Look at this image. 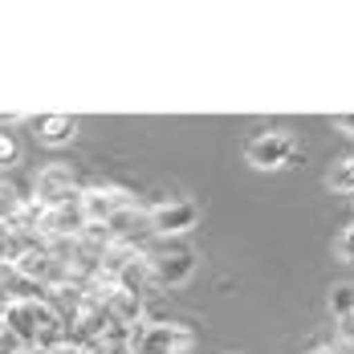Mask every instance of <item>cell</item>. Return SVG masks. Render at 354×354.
<instances>
[{"label": "cell", "mask_w": 354, "mask_h": 354, "mask_svg": "<svg viewBox=\"0 0 354 354\" xmlns=\"http://www.w3.org/2000/svg\"><path fill=\"white\" fill-rule=\"evenodd\" d=\"M310 354H342V351H334V346H322V351H310Z\"/></svg>", "instance_id": "16"}, {"label": "cell", "mask_w": 354, "mask_h": 354, "mask_svg": "<svg viewBox=\"0 0 354 354\" xmlns=\"http://www.w3.org/2000/svg\"><path fill=\"white\" fill-rule=\"evenodd\" d=\"M114 208H118V204H114L110 196H98V192H94V196H86V216H94V220H102V224H110Z\"/></svg>", "instance_id": "10"}, {"label": "cell", "mask_w": 354, "mask_h": 354, "mask_svg": "<svg viewBox=\"0 0 354 354\" xmlns=\"http://www.w3.org/2000/svg\"><path fill=\"white\" fill-rule=\"evenodd\" d=\"M330 306H334V314H351L354 310V285H338L334 297H330Z\"/></svg>", "instance_id": "11"}, {"label": "cell", "mask_w": 354, "mask_h": 354, "mask_svg": "<svg viewBox=\"0 0 354 354\" xmlns=\"http://www.w3.org/2000/svg\"><path fill=\"white\" fill-rule=\"evenodd\" d=\"M192 346V330L167 322V326H142L135 334V354H179Z\"/></svg>", "instance_id": "3"}, {"label": "cell", "mask_w": 354, "mask_h": 354, "mask_svg": "<svg viewBox=\"0 0 354 354\" xmlns=\"http://www.w3.org/2000/svg\"><path fill=\"white\" fill-rule=\"evenodd\" d=\"M338 252H342L346 261H354V224L351 228H342V236H338Z\"/></svg>", "instance_id": "12"}, {"label": "cell", "mask_w": 354, "mask_h": 354, "mask_svg": "<svg viewBox=\"0 0 354 354\" xmlns=\"http://www.w3.org/2000/svg\"><path fill=\"white\" fill-rule=\"evenodd\" d=\"M326 183H330L334 192H354V155H346V159H338Z\"/></svg>", "instance_id": "9"}, {"label": "cell", "mask_w": 354, "mask_h": 354, "mask_svg": "<svg viewBox=\"0 0 354 354\" xmlns=\"http://www.w3.org/2000/svg\"><path fill=\"white\" fill-rule=\"evenodd\" d=\"M245 155H248L252 167L277 171V167L297 163V142H293V135H285V131H261L257 139H248Z\"/></svg>", "instance_id": "2"}, {"label": "cell", "mask_w": 354, "mask_h": 354, "mask_svg": "<svg viewBox=\"0 0 354 354\" xmlns=\"http://www.w3.org/2000/svg\"><path fill=\"white\" fill-rule=\"evenodd\" d=\"M17 273L21 277H33V281H49L53 277V265H49L45 252H21L17 257Z\"/></svg>", "instance_id": "8"}, {"label": "cell", "mask_w": 354, "mask_h": 354, "mask_svg": "<svg viewBox=\"0 0 354 354\" xmlns=\"http://www.w3.org/2000/svg\"><path fill=\"white\" fill-rule=\"evenodd\" d=\"M151 273H155V285H183L196 273V252H187V248L167 252V257L151 261Z\"/></svg>", "instance_id": "5"}, {"label": "cell", "mask_w": 354, "mask_h": 354, "mask_svg": "<svg viewBox=\"0 0 354 354\" xmlns=\"http://www.w3.org/2000/svg\"><path fill=\"white\" fill-rule=\"evenodd\" d=\"M334 127H342V131L354 139V114H334Z\"/></svg>", "instance_id": "14"}, {"label": "cell", "mask_w": 354, "mask_h": 354, "mask_svg": "<svg viewBox=\"0 0 354 354\" xmlns=\"http://www.w3.org/2000/svg\"><path fill=\"white\" fill-rule=\"evenodd\" d=\"M106 314L114 322H131V326H139V318H142V293L114 289V293L106 297Z\"/></svg>", "instance_id": "7"}, {"label": "cell", "mask_w": 354, "mask_h": 354, "mask_svg": "<svg viewBox=\"0 0 354 354\" xmlns=\"http://www.w3.org/2000/svg\"><path fill=\"white\" fill-rule=\"evenodd\" d=\"M41 131H37V139L45 142V147H66V142L77 135V127H82V118H66V114H49V118H41L37 122Z\"/></svg>", "instance_id": "6"}, {"label": "cell", "mask_w": 354, "mask_h": 354, "mask_svg": "<svg viewBox=\"0 0 354 354\" xmlns=\"http://www.w3.org/2000/svg\"><path fill=\"white\" fill-rule=\"evenodd\" d=\"M196 204H187V200H176V204H163V208H155L151 216V228L159 232V236H176V232H187V228H196Z\"/></svg>", "instance_id": "4"}, {"label": "cell", "mask_w": 354, "mask_h": 354, "mask_svg": "<svg viewBox=\"0 0 354 354\" xmlns=\"http://www.w3.org/2000/svg\"><path fill=\"white\" fill-rule=\"evenodd\" d=\"M338 334H342L346 342H354V310L351 314H338Z\"/></svg>", "instance_id": "13"}, {"label": "cell", "mask_w": 354, "mask_h": 354, "mask_svg": "<svg viewBox=\"0 0 354 354\" xmlns=\"http://www.w3.org/2000/svg\"><path fill=\"white\" fill-rule=\"evenodd\" d=\"M4 330L17 338V342H37V334H41V326H49V322H62L53 314V306L49 301H25V297H8V306H4Z\"/></svg>", "instance_id": "1"}, {"label": "cell", "mask_w": 354, "mask_h": 354, "mask_svg": "<svg viewBox=\"0 0 354 354\" xmlns=\"http://www.w3.org/2000/svg\"><path fill=\"white\" fill-rule=\"evenodd\" d=\"M12 354H49V351H45V346H37V342H21Z\"/></svg>", "instance_id": "15"}]
</instances>
